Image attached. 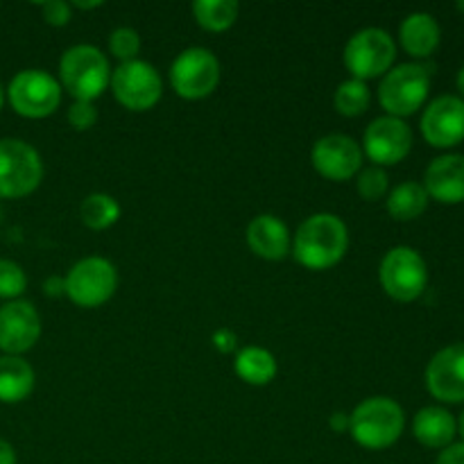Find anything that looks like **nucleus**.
Instances as JSON below:
<instances>
[{
	"label": "nucleus",
	"instance_id": "4468645a",
	"mask_svg": "<svg viewBox=\"0 0 464 464\" xmlns=\"http://www.w3.org/2000/svg\"><path fill=\"white\" fill-rule=\"evenodd\" d=\"M41 335V317L30 302L14 299L0 308V352L21 356L30 352Z\"/></svg>",
	"mask_w": 464,
	"mask_h": 464
},
{
	"label": "nucleus",
	"instance_id": "393cba45",
	"mask_svg": "<svg viewBox=\"0 0 464 464\" xmlns=\"http://www.w3.org/2000/svg\"><path fill=\"white\" fill-rule=\"evenodd\" d=\"M80 218L89 229L104 231L113 227L121 218V204L107 193H93L82 202Z\"/></svg>",
	"mask_w": 464,
	"mask_h": 464
},
{
	"label": "nucleus",
	"instance_id": "9b49d317",
	"mask_svg": "<svg viewBox=\"0 0 464 464\" xmlns=\"http://www.w3.org/2000/svg\"><path fill=\"white\" fill-rule=\"evenodd\" d=\"M113 95L130 111H148L161 100L163 82L157 68L143 59L125 62L111 71Z\"/></svg>",
	"mask_w": 464,
	"mask_h": 464
},
{
	"label": "nucleus",
	"instance_id": "79ce46f5",
	"mask_svg": "<svg viewBox=\"0 0 464 464\" xmlns=\"http://www.w3.org/2000/svg\"><path fill=\"white\" fill-rule=\"evenodd\" d=\"M0 220H3V208H0Z\"/></svg>",
	"mask_w": 464,
	"mask_h": 464
},
{
	"label": "nucleus",
	"instance_id": "58836bf2",
	"mask_svg": "<svg viewBox=\"0 0 464 464\" xmlns=\"http://www.w3.org/2000/svg\"><path fill=\"white\" fill-rule=\"evenodd\" d=\"M458 433H460V435H462V440H464V411H462L460 420H458Z\"/></svg>",
	"mask_w": 464,
	"mask_h": 464
},
{
	"label": "nucleus",
	"instance_id": "2f4dec72",
	"mask_svg": "<svg viewBox=\"0 0 464 464\" xmlns=\"http://www.w3.org/2000/svg\"><path fill=\"white\" fill-rule=\"evenodd\" d=\"M435 464H464V442L442 449V453H440Z\"/></svg>",
	"mask_w": 464,
	"mask_h": 464
},
{
	"label": "nucleus",
	"instance_id": "72a5a7b5",
	"mask_svg": "<svg viewBox=\"0 0 464 464\" xmlns=\"http://www.w3.org/2000/svg\"><path fill=\"white\" fill-rule=\"evenodd\" d=\"M44 293L48 297H62V295H66V279L63 276H50L44 284Z\"/></svg>",
	"mask_w": 464,
	"mask_h": 464
},
{
	"label": "nucleus",
	"instance_id": "c756f323",
	"mask_svg": "<svg viewBox=\"0 0 464 464\" xmlns=\"http://www.w3.org/2000/svg\"><path fill=\"white\" fill-rule=\"evenodd\" d=\"M68 122L75 127L77 131H86L98 122V109H95L93 102H82V100H75V102L68 107Z\"/></svg>",
	"mask_w": 464,
	"mask_h": 464
},
{
	"label": "nucleus",
	"instance_id": "423d86ee",
	"mask_svg": "<svg viewBox=\"0 0 464 464\" xmlns=\"http://www.w3.org/2000/svg\"><path fill=\"white\" fill-rule=\"evenodd\" d=\"M397 59V44L392 34L381 27H365L356 32L344 45V66L353 80H374L383 77Z\"/></svg>",
	"mask_w": 464,
	"mask_h": 464
},
{
	"label": "nucleus",
	"instance_id": "6e6552de",
	"mask_svg": "<svg viewBox=\"0 0 464 464\" xmlns=\"http://www.w3.org/2000/svg\"><path fill=\"white\" fill-rule=\"evenodd\" d=\"M62 84L41 68H27L14 75L7 86V100L23 118H48L62 104Z\"/></svg>",
	"mask_w": 464,
	"mask_h": 464
},
{
	"label": "nucleus",
	"instance_id": "7c9ffc66",
	"mask_svg": "<svg viewBox=\"0 0 464 464\" xmlns=\"http://www.w3.org/2000/svg\"><path fill=\"white\" fill-rule=\"evenodd\" d=\"M41 12H44L45 23L54 27L68 25V21L72 18L71 5L63 3V0H50V3H44L41 5Z\"/></svg>",
	"mask_w": 464,
	"mask_h": 464
},
{
	"label": "nucleus",
	"instance_id": "1a4fd4ad",
	"mask_svg": "<svg viewBox=\"0 0 464 464\" xmlns=\"http://www.w3.org/2000/svg\"><path fill=\"white\" fill-rule=\"evenodd\" d=\"M63 279H66V297L82 308L102 306L118 288L116 267L102 256L82 258Z\"/></svg>",
	"mask_w": 464,
	"mask_h": 464
},
{
	"label": "nucleus",
	"instance_id": "39448f33",
	"mask_svg": "<svg viewBox=\"0 0 464 464\" xmlns=\"http://www.w3.org/2000/svg\"><path fill=\"white\" fill-rule=\"evenodd\" d=\"M44 179L41 154L21 139H0V199L34 193Z\"/></svg>",
	"mask_w": 464,
	"mask_h": 464
},
{
	"label": "nucleus",
	"instance_id": "f257e3e1",
	"mask_svg": "<svg viewBox=\"0 0 464 464\" xmlns=\"http://www.w3.org/2000/svg\"><path fill=\"white\" fill-rule=\"evenodd\" d=\"M349 247V229L334 213H315L299 225L293 236V254L308 270L338 266Z\"/></svg>",
	"mask_w": 464,
	"mask_h": 464
},
{
	"label": "nucleus",
	"instance_id": "f3484780",
	"mask_svg": "<svg viewBox=\"0 0 464 464\" xmlns=\"http://www.w3.org/2000/svg\"><path fill=\"white\" fill-rule=\"evenodd\" d=\"M421 186L429 198L442 204L464 202V154H442L433 159Z\"/></svg>",
	"mask_w": 464,
	"mask_h": 464
},
{
	"label": "nucleus",
	"instance_id": "20e7f679",
	"mask_svg": "<svg viewBox=\"0 0 464 464\" xmlns=\"http://www.w3.org/2000/svg\"><path fill=\"white\" fill-rule=\"evenodd\" d=\"M430 91V66L420 62H408L392 66L383 75L379 86V102L388 116H412L426 102Z\"/></svg>",
	"mask_w": 464,
	"mask_h": 464
},
{
	"label": "nucleus",
	"instance_id": "f03ea898",
	"mask_svg": "<svg viewBox=\"0 0 464 464\" xmlns=\"http://www.w3.org/2000/svg\"><path fill=\"white\" fill-rule=\"evenodd\" d=\"M406 429V412L394 399L370 397L349 415V435L365 449H388Z\"/></svg>",
	"mask_w": 464,
	"mask_h": 464
},
{
	"label": "nucleus",
	"instance_id": "b1692460",
	"mask_svg": "<svg viewBox=\"0 0 464 464\" xmlns=\"http://www.w3.org/2000/svg\"><path fill=\"white\" fill-rule=\"evenodd\" d=\"M238 3L236 0H198L193 3V16L199 27L208 32H225L238 18Z\"/></svg>",
	"mask_w": 464,
	"mask_h": 464
},
{
	"label": "nucleus",
	"instance_id": "aec40b11",
	"mask_svg": "<svg viewBox=\"0 0 464 464\" xmlns=\"http://www.w3.org/2000/svg\"><path fill=\"white\" fill-rule=\"evenodd\" d=\"M412 433L417 442L429 449H447L458 433V421L447 408L426 406L412 420Z\"/></svg>",
	"mask_w": 464,
	"mask_h": 464
},
{
	"label": "nucleus",
	"instance_id": "f704fd0d",
	"mask_svg": "<svg viewBox=\"0 0 464 464\" xmlns=\"http://www.w3.org/2000/svg\"><path fill=\"white\" fill-rule=\"evenodd\" d=\"M0 464H16V451L7 440L0 438Z\"/></svg>",
	"mask_w": 464,
	"mask_h": 464
},
{
	"label": "nucleus",
	"instance_id": "7ed1b4c3",
	"mask_svg": "<svg viewBox=\"0 0 464 464\" xmlns=\"http://www.w3.org/2000/svg\"><path fill=\"white\" fill-rule=\"evenodd\" d=\"M111 82V66L102 50L80 44L68 48L59 62V84L82 102H93Z\"/></svg>",
	"mask_w": 464,
	"mask_h": 464
},
{
	"label": "nucleus",
	"instance_id": "473e14b6",
	"mask_svg": "<svg viewBox=\"0 0 464 464\" xmlns=\"http://www.w3.org/2000/svg\"><path fill=\"white\" fill-rule=\"evenodd\" d=\"M213 344H216L218 352L229 353V352H234V349H236V335L231 334L229 329H220V331H216V334H213Z\"/></svg>",
	"mask_w": 464,
	"mask_h": 464
},
{
	"label": "nucleus",
	"instance_id": "4c0bfd02",
	"mask_svg": "<svg viewBox=\"0 0 464 464\" xmlns=\"http://www.w3.org/2000/svg\"><path fill=\"white\" fill-rule=\"evenodd\" d=\"M458 89H460V93L464 98V66L460 68V72H458Z\"/></svg>",
	"mask_w": 464,
	"mask_h": 464
},
{
	"label": "nucleus",
	"instance_id": "2eb2a0df",
	"mask_svg": "<svg viewBox=\"0 0 464 464\" xmlns=\"http://www.w3.org/2000/svg\"><path fill=\"white\" fill-rule=\"evenodd\" d=\"M421 134L433 148L447 150L464 140V100L458 95H440L421 116Z\"/></svg>",
	"mask_w": 464,
	"mask_h": 464
},
{
	"label": "nucleus",
	"instance_id": "a878e982",
	"mask_svg": "<svg viewBox=\"0 0 464 464\" xmlns=\"http://www.w3.org/2000/svg\"><path fill=\"white\" fill-rule=\"evenodd\" d=\"M372 104V91L367 86V82L361 80H347L335 89L334 95V107L340 116L356 118L370 109Z\"/></svg>",
	"mask_w": 464,
	"mask_h": 464
},
{
	"label": "nucleus",
	"instance_id": "ea45409f",
	"mask_svg": "<svg viewBox=\"0 0 464 464\" xmlns=\"http://www.w3.org/2000/svg\"><path fill=\"white\" fill-rule=\"evenodd\" d=\"M3 104H5V89L3 84H0V109H3Z\"/></svg>",
	"mask_w": 464,
	"mask_h": 464
},
{
	"label": "nucleus",
	"instance_id": "0eeeda50",
	"mask_svg": "<svg viewBox=\"0 0 464 464\" xmlns=\"http://www.w3.org/2000/svg\"><path fill=\"white\" fill-rule=\"evenodd\" d=\"M379 279L385 293L397 302H415L429 285V266L417 249L399 245L383 256Z\"/></svg>",
	"mask_w": 464,
	"mask_h": 464
},
{
	"label": "nucleus",
	"instance_id": "5701e85b",
	"mask_svg": "<svg viewBox=\"0 0 464 464\" xmlns=\"http://www.w3.org/2000/svg\"><path fill=\"white\" fill-rule=\"evenodd\" d=\"M236 374L249 385H267L276 376V358L263 347H245L236 356Z\"/></svg>",
	"mask_w": 464,
	"mask_h": 464
},
{
	"label": "nucleus",
	"instance_id": "4be33fe9",
	"mask_svg": "<svg viewBox=\"0 0 464 464\" xmlns=\"http://www.w3.org/2000/svg\"><path fill=\"white\" fill-rule=\"evenodd\" d=\"M429 193L421 184L417 181H403V184L394 186L388 193V199H385V207H388V213L399 222H408L420 218L421 213L429 207Z\"/></svg>",
	"mask_w": 464,
	"mask_h": 464
},
{
	"label": "nucleus",
	"instance_id": "bb28decb",
	"mask_svg": "<svg viewBox=\"0 0 464 464\" xmlns=\"http://www.w3.org/2000/svg\"><path fill=\"white\" fill-rule=\"evenodd\" d=\"M356 177H358L356 179L358 195H361L365 202H379V199H383L385 195H388L390 177L383 168L379 166L362 168Z\"/></svg>",
	"mask_w": 464,
	"mask_h": 464
},
{
	"label": "nucleus",
	"instance_id": "f8f14e48",
	"mask_svg": "<svg viewBox=\"0 0 464 464\" xmlns=\"http://www.w3.org/2000/svg\"><path fill=\"white\" fill-rule=\"evenodd\" d=\"M362 150L374 166H394L411 154L412 130L401 118H374L362 136Z\"/></svg>",
	"mask_w": 464,
	"mask_h": 464
},
{
	"label": "nucleus",
	"instance_id": "a19ab883",
	"mask_svg": "<svg viewBox=\"0 0 464 464\" xmlns=\"http://www.w3.org/2000/svg\"><path fill=\"white\" fill-rule=\"evenodd\" d=\"M456 7H458V9H460V12L464 14V0H460V3H458V5H456Z\"/></svg>",
	"mask_w": 464,
	"mask_h": 464
},
{
	"label": "nucleus",
	"instance_id": "ddd939ff",
	"mask_svg": "<svg viewBox=\"0 0 464 464\" xmlns=\"http://www.w3.org/2000/svg\"><path fill=\"white\" fill-rule=\"evenodd\" d=\"M311 161L326 179L349 181L361 172L362 148L347 134H326L313 145Z\"/></svg>",
	"mask_w": 464,
	"mask_h": 464
},
{
	"label": "nucleus",
	"instance_id": "e433bc0d",
	"mask_svg": "<svg viewBox=\"0 0 464 464\" xmlns=\"http://www.w3.org/2000/svg\"><path fill=\"white\" fill-rule=\"evenodd\" d=\"M71 7H77V9H95V7H102V3H72Z\"/></svg>",
	"mask_w": 464,
	"mask_h": 464
},
{
	"label": "nucleus",
	"instance_id": "c85d7f7f",
	"mask_svg": "<svg viewBox=\"0 0 464 464\" xmlns=\"http://www.w3.org/2000/svg\"><path fill=\"white\" fill-rule=\"evenodd\" d=\"M109 50L121 63L134 62L136 54L140 53V34L134 27H116L109 36Z\"/></svg>",
	"mask_w": 464,
	"mask_h": 464
},
{
	"label": "nucleus",
	"instance_id": "412c9836",
	"mask_svg": "<svg viewBox=\"0 0 464 464\" xmlns=\"http://www.w3.org/2000/svg\"><path fill=\"white\" fill-rule=\"evenodd\" d=\"M34 370L21 356H0V403H21L34 390Z\"/></svg>",
	"mask_w": 464,
	"mask_h": 464
},
{
	"label": "nucleus",
	"instance_id": "a211bd4d",
	"mask_svg": "<svg viewBox=\"0 0 464 464\" xmlns=\"http://www.w3.org/2000/svg\"><path fill=\"white\" fill-rule=\"evenodd\" d=\"M247 245L263 261H281L293 247V236L284 220L261 213L247 225Z\"/></svg>",
	"mask_w": 464,
	"mask_h": 464
},
{
	"label": "nucleus",
	"instance_id": "cd10ccee",
	"mask_svg": "<svg viewBox=\"0 0 464 464\" xmlns=\"http://www.w3.org/2000/svg\"><path fill=\"white\" fill-rule=\"evenodd\" d=\"M27 288V276L23 272V267L18 263L7 261V258H0V299H14L21 297Z\"/></svg>",
	"mask_w": 464,
	"mask_h": 464
},
{
	"label": "nucleus",
	"instance_id": "c9c22d12",
	"mask_svg": "<svg viewBox=\"0 0 464 464\" xmlns=\"http://www.w3.org/2000/svg\"><path fill=\"white\" fill-rule=\"evenodd\" d=\"M331 429H334L335 433H340V430H347L349 433V415H344V412H334V415H331Z\"/></svg>",
	"mask_w": 464,
	"mask_h": 464
},
{
	"label": "nucleus",
	"instance_id": "dca6fc26",
	"mask_svg": "<svg viewBox=\"0 0 464 464\" xmlns=\"http://www.w3.org/2000/svg\"><path fill=\"white\" fill-rule=\"evenodd\" d=\"M426 388L444 403H464V343L449 344L430 358Z\"/></svg>",
	"mask_w": 464,
	"mask_h": 464
},
{
	"label": "nucleus",
	"instance_id": "6ab92c4d",
	"mask_svg": "<svg viewBox=\"0 0 464 464\" xmlns=\"http://www.w3.org/2000/svg\"><path fill=\"white\" fill-rule=\"evenodd\" d=\"M399 39H401L403 50L417 59H426L435 53L442 39L440 23L435 21L433 14L429 12H412L403 18L399 27Z\"/></svg>",
	"mask_w": 464,
	"mask_h": 464
},
{
	"label": "nucleus",
	"instance_id": "9d476101",
	"mask_svg": "<svg viewBox=\"0 0 464 464\" xmlns=\"http://www.w3.org/2000/svg\"><path fill=\"white\" fill-rule=\"evenodd\" d=\"M220 82V62L208 48H186L170 66V84L184 100L208 98Z\"/></svg>",
	"mask_w": 464,
	"mask_h": 464
}]
</instances>
